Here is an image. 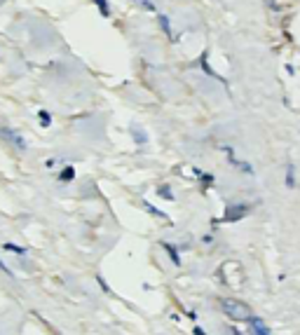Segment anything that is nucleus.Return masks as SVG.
I'll use <instances>...</instances> for the list:
<instances>
[{
    "instance_id": "obj_1",
    "label": "nucleus",
    "mask_w": 300,
    "mask_h": 335,
    "mask_svg": "<svg viewBox=\"0 0 300 335\" xmlns=\"http://www.w3.org/2000/svg\"><path fill=\"white\" fill-rule=\"evenodd\" d=\"M221 307H223V312L228 314L232 321H237V324H244V321H251V307H249L247 302H242V300H232V298H228V300H223L221 302Z\"/></svg>"
},
{
    "instance_id": "obj_2",
    "label": "nucleus",
    "mask_w": 300,
    "mask_h": 335,
    "mask_svg": "<svg viewBox=\"0 0 300 335\" xmlns=\"http://www.w3.org/2000/svg\"><path fill=\"white\" fill-rule=\"evenodd\" d=\"M0 136H2V139H7V141L12 143V145H17L19 150H26V141H24V136H21L19 132H14V129L2 127V129H0Z\"/></svg>"
},
{
    "instance_id": "obj_3",
    "label": "nucleus",
    "mask_w": 300,
    "mask_h": 335,
    "mask_svg": "<svg viewBox=\"0 0 300 335\" xmlns=\"http://www.w3.org/2000/svg\"><path fill=\"white\" fill-rule=\"evenodd\" d=\"M247 213H249V206H247V204H237V206H230L228 213L223 216V221H228V223L239 221V218H242V216H247Z\"/></svg>"
},
{
    "instance_id": "obj_4",
    "label": "nucleus",
    "mask_w": 300,
    "mask_h": 335,
    "mask_svg": "<svg viewBox=\"0 0 300 335\" xmlns=\"http://www.w3.org/2000/svg\"><path fill=\"white\" fill-rule=\"evenodd\" d=\"M251 331H253V335H270V331H267V326H265V321L263 319H258V317H251Z\"/></svg>"
},
{
    "instance_id": "obj_5",
    "label": "nucleus",
    "mask_w": 300,
    "mask_h": 335,
    "mask_svg": "<svg viewBox=\"0 0 300 335\" xmlns=\"http://www.w3.org/2000/svg\"><path fill=\"white\" fill-rule=\"evenodd\" d=\"M2 248L9 251V253H14V256H26V246H19V244H14V241H5Z\"/></svg>"
},
{
    "instance_id": "obj_6",
    "label": "nucleus",
    "mask_w": 300,
    "mask_h": 335,
    "mask_svg": "<svg viewBox=\"0 0 300 335\" xmlns=\"http://www.w3.org/2000/svg\"><path fill=\"white\" fill-rule=\"evenodd\" d=\"M59 181H61V183H71L73 178H75V167H63L61 171H59Z\"/></svg>"
},
{
    "instance_id": "obj_7",
    "label": "nucleus",
    "mask_w": 300,
    "mask_h": 335,
    "mask_svg": "<svg viewBox=\"0 0 300 335\" xmlns=\"http://www.w3.org/2000/svg\"><path fill=\"white\" fill-rule=\"evenodd\" d=\"M162 246H164V251L169 253V258H171V263H174V265H181V256H178V251H176V246H174V244H169V241H164Z\"/></svg>"
},
{
    "instance_id": "obj_8",
    "label": "nucleus",
    "mask_w": 300,
    "mask_h": 335,
    "mask_svg": "<svg viewBox=\"0 0 300 335\" xmlns=\"http://www.w3.org/2000/svg\"><path fill=\"white\" fill-rule=\"evenodd\" d=\"M157 194H159V197H164V199H169V202H174V192H171V188H169V186H162L157 190Z\"/></svg>"
},
{
    "instance_id": "obj_9",
    "label": "nucleus",
    "mask_w": 300,
    "mask_h": 335,
    "mask_svg": "<svg viewBox=\"0 0 300 335\" xmlns=\"http://www.w3.org/2000/svg\"><path fill=\"white\" fill-rule=\"evenodd\" d=\"M143 206H146V211L148 213H152V216H157V218H167V213H162L159 209H155L150 202H143Z\"/></svg>"
},
{
    "instance_id": "obj_10",
    "label": "nucleus",
    "mask_w": 300,
    "mask_h": 335,
    "mask_svg": "<svg viewBox=\"0 0 300 335\" xmlns=\"http://www.w3.org/2000/svg\"><path fill=\"white\" fill-rule=\"evenodd\" d=\"M38 117H40V124H43V127H50V124H52V115L47 113V110H40Z\"/></svg>"
},
{
    "instance_id": "obj_11",
    "label": "nucleus",
    "mask_w": 300,
    "mask_h": 335,
    "mask_svg": "<svg viewBox=\"0 0 300 335\" xmlns=\"http://www.w3.org/2000/svg\"><path fill=\"white\" fill-rule=\"evenodd\" d=\"M94 2H97V7L101 9V14H103V17L110 14V9H108V0H94Z\"/></svg>"
},
{
    "instance_id": "obj_12",
    "label": "nucleus",
    "mask_w": 300,
    "mask_h": 335,
    "mask_svg": "<svg viewBox=\"0 0 300 335\" xmlns=\"http://www.w3.org/2000/svg\"><path fill=\"white\" fill-rule=\"evenodd\" d=\"M97 282H99V286H101V291H103V293H110V286L106 284V279H103L101 274H97Z\"/></svg>"
},
{
    "instance_id": "obj_13",
    "label": "nucleus",
    "mask_w": 300,
    "mask_h": 335,
    "mask_svg": "<svg viewBox=\"0 0 300 335\" xmlns=\"http://www.w3.org/2000/svg\"><path fill=\"white\" fill-rule=\"evenodd\" d=\"M159 24H162V28H164V33L167 36H171V24H169L167 17H159Z\"/></svg>"
},
{
    "instance_id": "obj_14",
    "label": "nucleus",
    "mask_w": 300,
    "mask_h": 335,
    "mask_svg": "<svg viewBox=\"0 0 300 335\" xmlns=\"http://www.w3.org/2000/svg\"><path fill=\"white\" fill-rule=\"evenodd\" d=\"M286 171H289V174H286V186L293 188V186H296V178H293V167H289Z\"/></svg>"
},
{
    "instance_id": "obj_15",
    "label": "nucleus",
    "mask_w": 300,
    "mask_h": 335,
    "mask_svg": "<svg viewBox=\"0 0 300 335\" xmlns=\"http://www.w3.org/2000/svg\"><path fill=\"white\" fill-rule=\"evenodd\" d=\"M0 272H5V274H7V277H14V272H12V270H9L7 265L2 263V260H0Z\"/></svg>"
},
{
    "instance_id": "obj_16",
    "label": "nucleus",
    "mask_w": 300,
    "mask_h": 335,
    "mask_svg": "<svg viewBox=\"0 0 300 335\" xmlns=\"http://www.w3.org/2000/svg\"><path fill=\"white\" fill-rule=\"evenodd\" d=\"M232 333H235V335H251V333H244L239 326H232Z\"/></svg>"
},
{
    "instance_id": "obj_17",
    "label": "nucleus",
    "mask_w": 300,
    "mask_h": 335,
    "mask_svg": "<svg viewBox=\"0 0 300 335\" xmlns=\"http://www.w3.org/2000/svg\"><path fill=\"white\" fill-rule=\"evenodd\" d=\"M193 333H195V335H206V333H204V331H202V328H200V326H195V331H193Z\"/></svg>"
}]
</instances>
